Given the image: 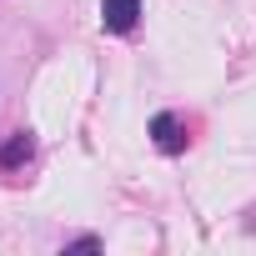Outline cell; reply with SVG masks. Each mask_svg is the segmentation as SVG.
I'll return each instance as SVG.
<instances>
[{
	"mask_svg": "<svg viewBox=\"0 0 256 256\" xmlns=\"http://www.w3.org/2000/svg\"><path fill=\"white\" fill-rule=\"evenodd\" d=\"M136 20H141V0H100V26L110 36L136 30Z\"/></svg>",
	"mask_w": 256,
	"mask_h": 256,
	"instance_id": "obj_1",
	"label": "cell"
},
{
	"mask_svg": "<svg viewBox=\"0 0 256 256\" xmlns=\"http://www.w3.org/2000/svg\"><path fill=\"white\" fill-rule=\"evenodd\" d=\"M151 136H156V146H161L166 156L186 151V126H181V116H176V110H161V116L151 120Z\"/></svg>",
	"mask_w": 256,
	"mask_h": 256,
	"instance_id": "obj_2",
	"label": "cell"
},
{
	"mask_svg": "<svg viewBox=\"0 0 256 256\" xmlns=\"http://www.w3.org/2000/svg\"><path fill=\"white\" fill-rule=\"evenodd\" d=\"M30 151H36V141H30L26 131H16L6 146H0V166H6V171H16V166H26V161H30Z\"/></svg>",
	"mask_w": 256,
	"mask_h": 256,
	"instance_id": "obj_3",
	"label": "cell"
},
{
	"mask_svg": "<svg viewBox=\"0 0 256 256\" xmlns=\"http://www.w3.org/2000/svg\"><path fill=\"white\" fill-rule=\"evenodd\" d=\"M66 251H100V236H76Z\"/></svg>",
	"mask_w": 256,
	"mask_h": 256,
	"instance_id": "obj_4",
	"label": "cell"
}]
</instances>
